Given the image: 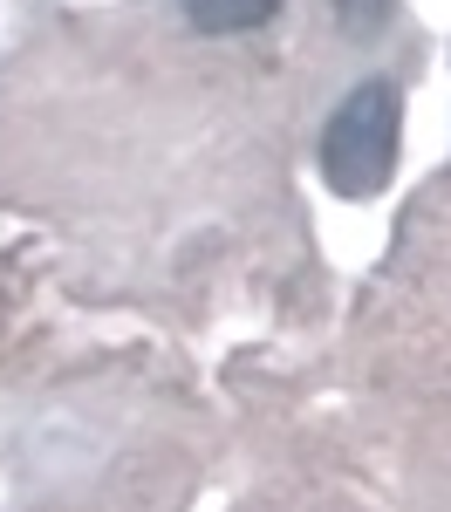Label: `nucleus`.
Instances as JSON below:
<instances>
[{"label":"nucleus","instance_id":"obj_1","mask_svg":"<svg viewBox=\"0 0 451 512\" xmlns=\"http://www.w3.org/2000/svg\"><path fill=\"white\" fill-rule=\"evenodd\" d=\"M397 130H404L397 82H383V76L356 82L322 130V178L342 198H376L390 185V171H397Z\"/></svg>","mask_w":451,"mask_h":512},{"label":"nucleus","instance_id":"obj_2","mask_svg":"<svg viewBox=\"0 0 451 512\" xmlns=\"http://www.w3.org/2000/svg\"><path fill=\"white\" fill-rule=\"evenodd\" d=\"M178 7L199 35H246V28H267L281 14V0H178Z\"/></svg>","mask_w":451,"mask_h":512}]
</instances>
